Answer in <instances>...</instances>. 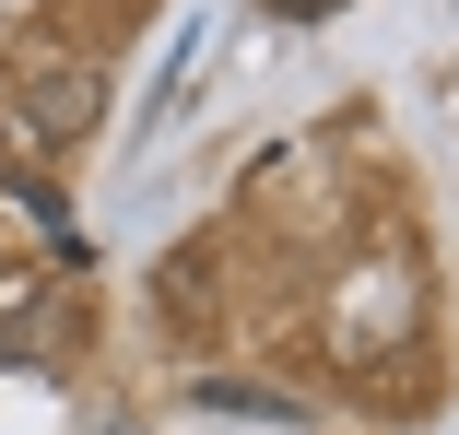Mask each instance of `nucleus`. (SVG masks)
I'll return each mask as SVG.
<instances>
[{
    "mask_svg": "<svg viewBox=\"0 0 459 435\" xmlns=\"http://www.w3.org/2000/svg\"><path fill=\"white\" fill-rule=\"evenodd\" d=\"M259 13H283V24H318V13H342V0H259Z\"/></svg>",
    "mask_w": 459,
    "mask_h": 435,
    "instance_id": "2",
    "label": "nucleus"
},
{
    "mask_svg": "<svg viewBox=\"0 0 459 435\" xmlns=\"http://www.w3.org/2000/svg\"><path fill=\"white\" fill-rule=\"evenodd\" d=\"M95 107H107L95 59H71V47H24L13 71H0V153H13V165H71L82 130H95Z\"/></svg>",
    "mask_w": 459,
    "mask_h": 435,
    "instance_id": "1",
    "label": "nucleus"
}]
</instances>
